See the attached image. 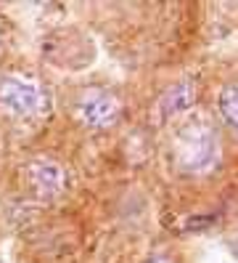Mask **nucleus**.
I'll return each instance as SVG.
<instances>
[{"label": "nucleus", "instance_id": "obj_3", "mask_svg": "<svg viewBox=\"0 0 238 263\" xmlns=\"http://www.w3.org/2000/svg\"><path fill=\"white\" fill-rule=\"evenodd\" d=\"M185 165L188 167H193V170H204V167H209L212 162H209V157L214 160L217 157V141H214V133H212V128L206 125L201 133H199V138H190V136H185Z\"/></svg>", "mask_w": 238, "mask_h": 263}, {"label": "nucleus", "instance_id": "obj_7", "mask_svg": "<svg viewBox=\"0 0 238 263\" xmlns=\"http://www.w3.org/2000/svg\"><path fill=\"white\" fill-rule=\"evenodd\" d=\"M148 263H169V260H167V258H151Z\"/></svg>", "mask_w": 238, "mask_h": 263}, {"label": "nucleus", "instance_id": "obj_6", "mask_svg": "<svg viewBox=\"0 0 238 263\" xmlns=\"http://www.w3.org/2000/svg\"><path fill=\"white\" fill-rule=\"evenodd\" d=\"M220 115L238 133V85H230L220 93Z\"/></svg>", "mask_w": 238, "mask_h": 263}, {"label": "nucleus", "instance_id": "obj_4", "mask_svg": "<svg viewBox=\"0 0 238 263\" xmlns=\"http://www.w3.org/2000/svg\"><path fill=\"white\" fill-rule=\"evenodd\" d=\"M32 183L42 194H58L63 189V183H67V176H63L61 165L51 160H37L32 162Z\"/></svg>", "mask_w": 238, "mask_h": 263}, {"label": "nucleus", "instance_id": "obj_1", "mask_svg": "<svg viewBox=\"0 0 238 263\" xmlns=\"http://www.w3.org/2000/svg\"><path fill=\"white\" fill-rule=\"evenodd\" d=\"M45 93L40 83L21 74H11L0 80V106L16 117H32L45 109Z\"/></svg>", "mask_w": 238, "mask_h": 263}, {"label": "nucleus", "instance_id": "obj_2", "mask_svg": "<svg viewBox=\"0 0 238 263\" xmlns=\"http://www.w3.org/2000/svg\"><path fill=\"white\" fill-rule=\"evenodd\" d=\"M79 117L82 122H88L90 128H106L117 120L119 115V101L111 96V93H103V90H90V93L82 96L79 101Z\"/></svg>", "mask_w": 238, "mask_h": 263}, {"label": "nucleus", "instance_id": "obj_5", "mask_svg": "<svg viewBox=\"0 0 238 263\" xmlns=\"http://www.w3.org/2000/svg\"><path fill=\"white\" fill-rule=\"evenodd\" d=\"M196 99V90L190 83H180V85H175L169 88L167 93L162 96V101H159V112H162L164 117H172V115H178V112H185L190 104H193Z\"/></svg>", "mask_w": 238, "mask_h": 263}]
</instances>
